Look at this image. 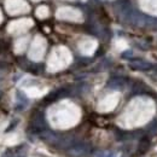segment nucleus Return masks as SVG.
Masks as SVG:
<instances>
[{
    "label": "nucleus",
    "mask_w": 157,
    "mask_h": 157,
    "mask_svg": "<svg viewBox=\"0 0 157 157\" xmlns=\"http://www.w3.org/2000/svg\"><path fill=\"white\" fill-rule=\"evenodd\" d=\"M155 113V104L152 100L146 98L134 99L126 113L128 122L132 126H140L146 123Z\"/></svg>",
    "instance_id": "nucleus-1"
},
{
    "label": "nucleus",
    "mask_w": 157,
    "mask_h": 157,
    "mask_svg": "<svg viewBox=\"0 0 157 157\" xmlns=\"http://www.w3.org/2000/svg\"><path fill=\"white\" fill-rule=\"evenodd\" d=\"M143 11L157 16V0H139Z\"/></svg>",
    "instance_id": "nucleus-2"
}]
</instances>
